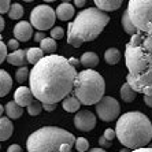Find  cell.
<instances>
[{"mask_svg":"<svg viewBox=\"0 0 152 152\" xmlns=\"http://www.w3.org/2000/svg\"><path fill=\"white\" fill-rule=\"evenodd\" d=\"M108 22V14L99 8L89 7L80 11L74 21L69 22L67 42L74 48H80L84 42L97 39Z\"/></svg>","mask_w":152,"mask_h":152,"instance_id":"4","label":"cell"},{"mask_svg":"<svg viewBox=\"0 0 152 152\" xmlns=\"http://www.w3.org/2000/svg\"><path fill=\"white\" fill-rule=\"evenodd\" d=\"M63 36H64L63 28H60V26H55V28H52V30H51V37H52L53 40L63 39Z\"/></svg>","mask_w":152,"mask_h":152,"instance_id":"31","label":"cell"},{"mask_svg":"<svg viewBox=\"0 0 152 152\" xmlns=\"http://www.w3.org/2000/svg\"><path fill=\"white\" fill-rule=\"evenodd\" d=\"M41 111H42V103L39 102V100H33V102L28 106V113L30 114L32 117L39 115Z\"/></svg>","mask_w":152,"mask_h":152,"instance_id":"27","label":"cell"},{"mask_svg":"<svg viewBox=\"0 0 152 152\" xmlns=\"http://www.w3.org/2000/svg\"><path fill=\"white\" fill-rule=\"evenodd\" d=\"M55 106H56V104H47V103H42V110L51 113V111L55 110Z\"/></svg>","mask_w":152,"mask_h":152,"instance_id":"38","label":"cell"},{"mask_svg":"<svg viewBox=\"0 0 152 152\" xmlns=\"http://www.w3.org/2000/svg\"><path fill=\"white\" fill-rule=\"evenodd\" d=\"M55 14H56V17L59 18L60 21L67 22L74 17V6H71L70 3H62L56 8Z\"/></svg>","mask_w":152,"mask_h":152,"instance_id":"15","label":"cell"},{"mask_svg":"<svg viewBox=\"0 0 152 152\" xmlns=\"http://www.w3.org/2000/svg\"><path fill=\"white\" fill-rule=\"evenodd\" d=\"M126 11L137 32L152 34V0H129Z\"/></svg>","mask_w":152,"mask_h":152,"instance_id":"7","label":"cell"},{"mask_svg":"<svg viewBox=\"0 0 152 152\" xmlns=\"http://www.w3.org/2000/svg\"><path fill=\"white\" fill-rule=\"evenodd\" d=\"M125 62L129 70L126 82L137 93L152 95V52L140 42V33L130 36L125 48Z\"/></svg>","mask_w":152,"mask_h":152,"instance_id":"2","label":"cell"},{"mask_svg":"<svg viewBox=\"0 0 152 152\" xmlns=\"http://www.w3.org/2000/svg\"><path fill=\"white\" fill-rule=\"evenodd\" d=\"M25 14V10L19 3H14L10 6V10H8V15H10L11 19H21Z\"/></svg>","mask_w":152,"mask_h":152,"instance_id":"26","label":"cell"},{"mask_svg":"<svg viewBox=\"0 0 152 152\" xmlns=\"http://www.w3.org/2000/svg\"><path fill=\"white\" fill-rule=\"evenodd\" d=\"M89 152H107L106 149H103V148H92Z\"/></svg>","mask_w":152,"mask_h":152,"instance_id":"45","label":"cell"},{"mask_svg":"<svg viewBox=\"0 0 152 152\" xmlns=\"http://www.w3.org/2000/svg\"><path fill=\"white\" fill-rule=\"evenodd\" d=\"M77 70L66 58L51 53L33 64L29 71V88L41 103L56 104L73 91Z\"/></svg>","mask_w":152,"mask_h":152,"instance_id":"1","label":"cell"},{"mask_svg":"<svg viewBox=\"0 0 152 152\" xmlns=\"http://www.w3.org/2000/svg\"><path fill=\"white\" fill-rule=\"evenodd\" d=\"M122 28H124V30L127 33V34H134V33H137V30H136L134 25L132 23L130 18H129V14H127V11L125 10L124 14H122Z\"/></svg>","mask_w":152,"mask_h":152,"instance_id":"25","label":"cell"},{"mask_svg":"<svg viewBox=\"0 0 152 152\" xmlns=\"http://www.w3.org/2000/svg\"><path fill=\"white\" fill-rule=\"evenodd\" d=\"M33 100H34V96L29 86H19L14 93V102L21 107H28Z\"/></svg>","mask_w":152,"mask_h":152,"instance_id":"12","label":"cell"},{"mask_svg":"<svg viewBox=\"0 0 152 152\" xmlns=\"http://www.w3.org/2000/svg\"><path fill=\"white\" fill-rule=\"evenodd\" d=\"M119 152H130V151H129V148H122Z\"/></svg>","mask_w":152,"mask_h":152,"instance_id":"47","label":"cell"},{"mask_svg":"<svg viewBox=\"0 0 152 152\" xmlns=\"http://www.w3.org/2000/svg\"><path fill=\"white\" fill-rule=\"evenodd\" d=\"M149 148H152V145H151V147H149Z\"/></svg>","mask_w":152,"mask_h":152,"instance_id":"51","label":"cell"},{"mask_svg":"<svg viewBox=\"0 0 152 152\" xmlns=\"http://www.w3.org/2000/svg\"><path fill=\"white\" fill-rule=\"evenodd\" d=\"M71 0H63V3H70Z\"/></svg>","mask_w":152,"mask_h":152,"instance_id":"50","label":"cell"},{"mask_svg":"<svg viewBox=\"0 0 152 152\" xmlns=\"http://www.w3.org/2000/svg\"><path fill=\"white\" fill-rule=\"evenodd\" d=\"M7 152H22V149H21V147L18 144H12V145H10L7 148Z\"/></svg>","mask_w":152,"mask_h":152,"instance_id":"37","label":"cell"},{"mask_svg":"<svg viewBox=\"0 0 152 152\" xmlns=\"http://www.w3.org/2000/svg\"><path fill=\"white\" fill-rule=\"evenodd\" d=\"M11 6V0H0V15L8 12Z\"/></svg>","mask_w":152,"mask_h":152,"instance_id":"32","label":"cell"},{"mask_svg":"<svg viewBox=\"0 0 152 152\" xmlns=\"http://www.w3.org/2000/svg\"><path fill=\"white\" fill-rule=\"evenodd\" d=\"M6 60L12 66H21L22 67L26 63V50H17L12 51L11 53H7Z\"/></svg>","mask_w":152,"mask_h":152,"instance_id":"16","label":"cell"},{"mask_svg":"<svg viewBox=\"0 0 152 152\" xmlns=\"http://www.w3.org/2000/svg\"><path fill=\"white\" fill-rule=\"evenodd\" d=\"M85 3H86V0H74V6L78 8H81L85 6Z\"/></svg>","mask_w":152,"mask_h":152,"instance_id":"41","label":"cell"},{"mask_svg":"<svg viewBox=\"0 0 152 152\" xmlns=\"http://www.w3.org/2000/svg\"><path fill=\"white\" fill-rule=\"evenodd\" d=\"M104 60H106L108 64L114 66L117 64L121 60V52L118 48H108V50L104 52Z\"/></svg>","mask_w":152,"mask_h":152,"instance_id":"23","label":"cell"},{"mask_svg":"<svg viewBox=\"0 0 152 152\" xmlns=\"http://www.w3.org/2000/svg\"><path fill=\"white\" fill-rule=\"evenodd\" d=\"M75 137L56 126H45L33 132L26 141L28 152H71Z\"/></svg>","mask_w":152,"mask_h":152,"instance_id":"5","label":"cell"},{"mask_svg":"<svg viewBox=\"0 0 152 152\" xmlns=\"http://www.w3.org/2000/svg\"><path fill=\"white\" fill-rule=\"evenodd\" d=\"M23 1H26V3H32L33 0H23Z\"/></svg>","mask_w":152,"mask_h":152,"instance_id":"49","label":"cell"},{"mask_svg":"<svg viewBox=\"0 0 152 152\" xmlns=\"http://www.w3.org/2000/svg\"><path fill=\"white\" fill-rule=\"evenodd\" d=\"M14 36L18 41H29L33 36V26L30 25V22H18L14 26Z\"/></svg>","mask_w":152,"mask_h":152,"instance_id":"11","label":"cell"},{"mask_svg":"<svg viewBox=\"0 0 152 152\" xmlns=\"http://www.w3.org/2000/svg\"><path fill=\"white\" fill-rule=\"evenodd\" d=\"M144 103L147 104L148 107L152 108V95H148V96H144Z\"/></svg>","mask_w":152,"mask_h":152,"instance_id":"40","label":"cell"},{"mask_svg":"<svg viewBox=\"0 0 152 152\" xmlns=\"http://www.w3.org/2000/svg\"><path fill=\"white\" fill-rule=\"evenodd\" d=\"M80 63L86 69H95L99 64V56L95 52H85L80 59Z\"/></svg>","mask_w":152,"mask_h":152,"instance_id":"19","label":"cell"},{"mask_svg":"<svg viewBox=\"0 0 152 152\" xmlns=\"http://www.w3.org/2000/svg\"><path fill=\"white\" fill-rule=\"evenodd\" d=\"M119 93H121V97H122V100H124L125 103L134 102V99L137 97V92H136V91H133V89L130 88V85L127 84V82H125V84L122 85V88H121Z\"/></svg>","mask_w":152,"mask_h":152,"instance_id":"20","label":"cell"},{"mask_svg":"<svg viewBox=\"0 0 152 152\" xmlns=\"http://www.w3.org/2000/svg\"><path fill=\"white\" fill-rule=\"evenodd\" d=\"M96 7L103 12H108V11H115L122 6L124 0H93Z\"/></svg>","mask_w":152,"mask_h":152,"instance_id":"14","label":"cell"},{"mask_svg":"<svg viewBox=\"0 0 152 152\" xmlns=\"http://www.w3.org/2000/svg\"><path fill=\"white\" fill-rule=\"evenodd\" d=\"M130 152H152V148H147V147H145V148H138V149H132Z\"/></svg>","mask_w":152,"mask_h":152,"instance_id":"43","label":"cell"},{"mask_svg":"<svg viewBox=\"0 0 152 152\" xmlns=\"http://www.w3.org/2000/svg\"><path fill=\"white\" fill-rule=\"evenodd\" d=\"M55 19H56L55 10L51 8L50 6H45V4H40V6L33 8L30 12V25L37 30L52 29Z\"/></svg>","mask_w":152,"mask_h":152,"instance_id":"8","label":"cell"},{"mask_svg":"<svg viewBox=\"0 0 152 152\" xmlns=\"http://www.w3.org/2000/svg\"><path fill=\"white\" fill-rule=\"evenodd\" d=\"M80 107H81V103L74 96H69L63 99V110L67 113H77Z\"/></svg>","mask_w":152,"mask_h":152,"instance_id":"22","label":"cell"},{"mask_svg":"<svg viewBox=\"0 0 152 152\" xmlns=\"http://www.w3.org/2000/svg\"><path fill=\"white\" fill-rule=\"evenodd\" d=\"M6 58H7V47L3 41H0V64L6 60Z\"/></svg>","mask_w":152,"mask_h":152,"instance_id":"33","label":"cell"},{"mask_svg":"<svg viewBox=\"0 0 152 152\" xmlns=\"http://www.w3.org/2000/svg\"><path fill=\"white\" fill-rule=\"evenodd\" d=\"M103 137L107 138L108 141H113L114 138L117 137V136H115V130H114V129H111V127H108V129H106V130H104V134H103Z\"/></svg>","mask_w":152,"mask_h":152,"instance_id":"34","label":"cell"},{"mask_svg":"<svg viewBox=\"0 0 152 152\" xmlns=\"http://www.w3.org/2000/svg\"><path fill=\"white\" fill-rule=\"evenodd\" d=\"M12 86V78L6 70H0V97L8 95Z\"/></svg>","mask_w":152,"mask_h":152,"instance_id":"17","label":"cell"},{"mask_svg":"<svg viewBox=\"0 0 152 152\" xmlns=\"http://www.w3.org/2000/svg\"><path fill=\"white\" fill-rule=\"evenodd\" d=\"M140 42H141V45L144 47L145 50L152 52V34H142V33H140Z\"/></svg>","mask_w":152,"mask_h":152,"instance_id":"29","label":"cell"},{"mask_svg":"<svg viewBox=\"0 0 152 152\" xmlns=\"http://www.w3.org/2000/svg\"><path fill=\"white\" fill-rule=\"evenodd\" d=\"M44 58V52H42L41 48H29V50H26V60H28L29 63L32 64H36L37 62H40V60Z\"/></svg>","mask_w":152,"mask_h":152,"instance_id":"21","label":"cell"},{"mask_svg":"<svg viewBox=\"0 0 152 152\" xmlns=\"http://www.w3.org/2000/svg\"><path fill=\"white\" fill-rule=\"evenodd\" d=\"M99 144H100V148H103V149H107V148H110L111 147V144H113V141H108L107 138H104L102 136V137L99 138Z\"/></svg>","mask_w":152,"mask_h":152,"instance_id":"35","label":"cell"},{"mask_svg":"<svg viewBox=\"0 0 152 152\" xmlns=\"http://www.w3.org/2000/svg\"><path fill=\"white\" fill-rule=\"evenodd\" d=\"M74 126L81 132H91L96 126L95 114L88 110L77 111L74 117Z\"/></svg>","mask_w":152,"mask_h":152,"instance_id":"10","label":"cell"},{"mask_svg":"<svg viewBox=\"0 0 152 152\" xmlns=\"http://www.w3.org/2000/svg\"><path fill=\"white\" fill-rule=\"evenodd\" d=\"M14 132V125L10 118L0 117V141H6L12 136Z\"/></svg>","mask_w":152,"mask_h":152,"instance_id":"13","label":"cell"},{"mask_svg":"<svg viewBox=\"0 0 152 152\" xmlns=\"http://www.w3.org/2000/svg\"><path fill=\"white\" fill-rule=\"evenodd\" d=\"M44 1H47V3H52V1H55V0H44Z\"/></svg>","mask_w":152,"mask_h":152,"instance_id":"48","label":"cell"},{"mask_svg":"<svg viewBox=\"0 0 152 152\" xmlns=\"http://www.w3.org/2000/svg\"><path fill=\"white\" fill-rule=\"evenodd\" d=\"M115 136L125 148H145L152 140V124L147 115L138 111L124 114L117 121Z\"/></svg>","mask_w":152,"mask_h":152,"instance_id":"3","label":"cell"},{"mask_svg":"<svg viewBox=\"0 0 152 152\" xmlns=\"http://www.w3.org/2000/svg\"><path fill=\"white\" fill-rule=\"evenodd\" d=\"M3 111H4V107L1 106V104H0V117H1V115H3Z\"/></svg>","mask_w":152,"mask_h":152,"instance_id":"46","label":"cell"},{"mask_svg":"<svg viewBox=\"0 0 152 152\" xmlns=\"http://www.w3.org/2000/svg\"><path fill=\"white\" fill-rule=\"evenodd\" d=\"M4 26H6V23H4V19H3V17H1V15H0V33L3 32Z\"/></svg>","mask_w":152,"mask_h":152,"instance_id":"44","label":"cell"},{"mask_svg":"<svg viewBox=\"0 0 152 152\" xmlns=\"http://www.w3.org/2000/svg\"><path fill=\"white\" fill-rule=\"evenodd\" d=\"M28 78H29V69L26 67V66H22V67L18 69L17 73H15V80H17V82L23 84Z\"/></svg>","mask_w":152,"mask_h":152,"instance_id":"28","label":"cell"},{"mask_svg":"<svg viewBox=\"0 0 152 152\" xmlns=\"http://www.w3.org/2000/svg\"><path fill=\"white\" fill-rule=\"evenodd\" d=\"M44 39H45V34H44V33H42V32H37V33H36V34H34V40H36V41H37V42L42 41V40H44Z\"/></svg>","mask_w":152,"mask_h":152,"instance_id":"39","label":"cell"},{"mask_svg":"<svg viewBox=\"0 0 152 152\" xmlns=\"http://www.w3.org/2000/svg\"><path fill=\"white\" fill-rule=\"evenodd\" d=\"M73 91L74 97H77L81 104L92 106L104 96L106 82L97 71L93 69H85L75 75Z\"/></svg>","mask_w":152,"mask_h":152,"instance_id":"6","label":"cell"},{"mask_svg":"<svg viewBox=\"0 0 152 152\" xmlns=\"http://www.w3.org/2000/svg\"><path fill=\"white\" fill-rule=\"evenodd\" d=\"M40 48L42 50V52H47V53L56 52L58 50L56 40H53L52 37H45L42 41H40Z\"/></svg>","mask_w":152,"mask_h":152,"instance_id":"24","label":"cell"},{"mask_svg":"<svg viewBox=\"0 0 152 152\" xmlns=\"http://www.w3.org/2000/svg\"><path fill=\"white\" fill-rule=\"evenodd\" d=\"M74 145H75V148H77V151H80V152H85L89 149V141L85 137L75 138Z\"/></svg>","mask_w":152,"mask_h":152,"instance_id":"30","label":"cell"},{"mask_svg":"<svg viewBox=\"0 0 152 152\" xmlns=\"http://www.w3.org/2000/svg\"><path fill=\"white\" fill-rule=\"evenodd\" d=\"M67 60H69V63H70L73 67H75L77 64H80V60L75 59V58H70V59H67Z\"/></svg>","mask_w":152,"mask_h":152,"instance_id":"42","label":"cell"},{"mask_svg":"<svg viewBox=\"0 0 152 152\" xmlns=\"http://www.w3.org/2000/svg\"><path fill=\"white\" fill-rule=\"evenodd\" d=\"M4 111L7 113L8 118L10 119H18V118L22 117V114H23V107L18 106L15 102H8L4 107Z\"/></svg>","mask_w":152,"mask_h":152,"instance_id":"18","label":"cell"},{"mask_svg":"<svg viewBox=\"0 0 152 152\" xmlns=\"http://www.w3.org/2000/svg\"><path fill=\"white\" fill-rule=\"evenodd\" d=\"M7 48H10V50H12V51H17L18 50V47H19V41L18 40H15V39H11L10 41L7 42Z\"/></svg>","mask_w":152,"mask_h":152,"instance_id":"36","label":"cell"},{"mask_svg":"<svg viewBox=\"0 0 152 152\" xmlns=\"http://www.w3.org/2000/svg\"><path fill=\"white\" fill-rule=\"evenodd\" d=\"M121 113V107L117 99L111 96H103L99 102L96 103V114L104 122H113L118 119Z\"/></svg>","mask_w":152,"mask_h":152,"instance_id":"9","label":"cell"}]
</instances>
